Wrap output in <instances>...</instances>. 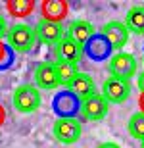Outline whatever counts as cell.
Wrapping results in <instances>:
<instances>
[{"instance_id":"cell-1","label":"cell","mask_w":144,"mask_h":148,"mask_svg":"<svg viewBox=\"0 0 144 148\" xmlns=\"http://www.w3.org/2000/svg\"><path fill=\"white\" fill-rule=\"evenodd\" d=\"M6 40L14 52H31L33 46L37 44V35L35 29L27 23H16L8 29Z\"/></svg>"},{"instance_id":"cell-2","label":"cell","mask_w":144,"mask_h":148,"mask_svg":"<svg viewBox=\"0 0 144 148\" xmlns=\"http://www.w3.org/2000/svg\"><path fill=\"white\" fill-rule=\"evenodd\" d=\"M40 90L31 83H25V85H19V87L14 90V96H12V104L19 114H33L40 108Z\"/></svg>"},{"instance_id":"cell-3","label":"cell","mask_w":144,"mask_h":148,"mask_svg":"<svg viewBox=\"0 0 144 148\" xmlns=\"http://www.w3.org/2000/svg\"><path fill=\"white\" fill-rule=\"evenodd\" d=\"M52 133L60 144H75L83 135V127H81V121L77 117L63 115V117H58L54 121Z\"/></svg>"},{"instance_id":"cell-4","label":"cell","mask_w":144,"mask_h":148,"mask_svg":"<svg viewBox=\"0 0 144 148\" xmlns=\"http://www.w3.org/2000/svg\"><path fill=\"white\" fill-rule=\"evenodd\" d=\"M108 71L110 77H117V79H125V81H131L136 71H139V64H136V58L129 52H117L110 58L108 62Z\"/></svg>"},{"instance_id":"cell-5","label":"cell","mask_w":144,"mask_h":148,"mask_svg":"<svg viewBox=\"0 0 144 148\" xmlns=\"http://www.w3.org/2000/svg\"><path fill=\"white\" fill-rule=\"evenodd\" d=\"M100 35L104 38L110 50H123V46L129 42V29L125 27V23L123 21H117V19H111V21L104 23L102 29H100Z\"/></svg>"},{"instance_id":"cell-6","label":"cell","mask_w":144,"mask_h":148,"mask_svg":"<svg viewBox=\"0 0 144 148\" xmlns=\"http://www.w3.org/2000/svg\"><path fill=\"white\" fill-rule=\"evenodd\" d=\"M102 96L108 104H123L131 96V81L117 79V77H108L102 85Z\"/></svg>"},{"instance_id":"cell-7","label":"cell","mask_w":144,"mask_h":148,"mask_svg":"<svg viewBox=\"0 0 144 148\" xmlns=\"http://www.w3.org/2000/svg\"><path fill=\"white\" fill-rule=\"evenodd\" d=\"M108 108H110V104L106 102V98L100 92H96L81 102L79 112L87 121H100L108 115Z\"/></svg>"},{"instance_id":"cell-8","label":"cell","mask_w":144,"mask_h":148,"mask_svg":"<svg viewBox=\"0 0 144 148\" xmlns=\"http://www.w3.org/2000/svg\"><path fill=\"white\" fill-rule=\"evenodd\" d=\"M33 29H35V35H37V40L42 42V44H56L66 37L63 25H61V23L48 21V19L37 21V25H35Z\"/></svg>"},{"instance_id":"cell-9","label":"cell","mask_w":144,"mask_h":148,"mask_svg":"<svg viewBox=\"0 0 144 148\" xmlns=\"http://www.w3.org/2000/svg\"><path fill=\"white\" fill-rule=\"evenodd\" d=\"M54 54L58 62H69V64H77L85 54V46L75 42L73 38L63 37L60 42L54 44Z\"/></svg>"},{"instance_id":"cell-10","label":"cell","mask_w":144,"mask_h":148,"mask_svg":"<svg viewBox=\"0 0 144 148\" xmlns=\"http://www.w3.org/2000/svg\"><path fill=\"white\" fill-rule=\"evenodd\" d=\"M35 87L42 90H54L60 87V81L56 77V69L52 62H40L35 67Z\"/></svg>"},{"instance_id":"cell-11","label":"cell","mask_w":144,"mask_h":148,"mask_svg":"<svg viewBox=\"0 0 144 148\" xmlns=\"http://www.w3.org/2000/svg\"><path fill=\"white\" fill-rule=\"evenodd\" d=\"M67 88H69V92H71L75 98H79L81 102H83L85 98L92 96V94H96L94 79H92L89 73H81V71L73 77V81L67 85Z\"/></svg>"},{"instance_id":"cell-12","label":"cell","mask_w":144,"mask_h":148,"mask_svg":"<svg viewBox=\"0 0 144 148\" xmlns=\"http://www.w3.org/2000/svg\"><path fill=\"white\" fill-rule=\"evenodd\" d=\"M66 37L73 38L75 42L85 46V42H89L90 38L94 37V25L90 21H87V19H75V21H71L67 25Z\"/></svg>"},{"instance_id":"cell-13","label":"cell","mask_w":144,"mask_h":148,"mask_svg":"<svg viewBox=\"0 0 144 148\" xmlns=\"http://www.w3.org/2000/svg\"><path fill=\"white\" fill-rule=\"evenodd\" d=\"M40 12H42V19L54 23H61L67 17L69 12V4L66 0H44L40 4Z\"/></svg>"},{"instance_id":"cell-14","label":"cell","mask_w":144,"mask_h":148,"mask_svg":"<svg viewBox=\"0 0 144 148\" xmlns=\"http://www.w3.org/2000/svg\"><path fill=\"white\" fill-rule=\"evenodd\" d=\"M125 27L129 29V33L134 35H144V6H133L129 8L127 16H125Z\"/></svg>"},{"instance_id":"cell-15","label":"cell","mask_w":144,"mask_h":148,"mask_svg":"<svg viewBox=\"0 0 144 148\" xmlns=\"http://www.w3.org/2000/svg\"><path fill=\"white\" fill-rule=\"evenodd\" d=\"M54 69H56V77H58V81L60 85H69L73 81V77L79 73L77 69V64H69V62H54Z\"/></svg>"},{"instance_id":"cell-16","label":"cell","mask_w":144,"mask_h":148,"mask_svg":"<svg viewBox=\"0 0 144 148\" xmlns=\"http://www.w3.org/2000/svg\"><path fill=\"white\" fill-rule=\"evenodd\" d=\"M6 8L14 17H27L35 8L33 0H8Z\"/></svg>"},{"instance_id":"cell-17","label":"cell","mask_w":144,"mask_h":148,"mask_svg":"<svg viewBox=\"0 0 144 148\" xmlns=\"http://www.w3.org/2000/svg\"><path fill=\"white\" fill-rule=\"evenodd\" d=\"M127 129H129V135L140 143H144V114L142 112H136V114L131 115V119L127 123Z\"/></svg>"},{"instance_id":"cell-18","label":"cell","mask_w":144,"mask_h":148,"mask_svg":"<svg viewBox=\"0 0 144 148\" xmlns=\"http://www.w3.org/2000/svg\"><path fill=\"white\" fill-rule=\"evenodd\" d=\"M89 54L90 56H94V58H104L106 54H108V50H110V46H108V42H106L104 38H102V35L100 37H92L89 40Z\"/></svg>"},{"instance_id":"cell-19","label":"cell","mask_w":144,"mask_h":148,"mask_svg":"<svg viewBox=\"0 0 144 148\" xmlns=\"http://www.w3.org/2000/svg\"><path fill=\"white\" fill-rule=\"evenodd\" d=\"M6 33H8V21H6L4 16L0 14V40H2V37H6Z\"/></svg>"},{"instance_id":"cell-20","label":"cell","mask_w":144,"mask_h":148,"mask_svg":"<svg viewBox=\"0 0 144 148\" xmlns=\"http://www.w3.org/2000/svg\"><path fill=\"white\" fill-rule=\"evenodd\" d=\"M96 148H121L117 143H113V140H108V143H100Z\"/></svg>"},{"instance_id":"cell-21","label":"cell","mask_w":144,"mask_h":148,"mask_svg":"<svg viewBox=\"0 0 144 148\" xmlns=\"http://www.w3.org/2000/svg\"><path fill=\"white\" fill-rule=\"evenodd\" d=\"M6 56H8V52H6V44L0 40V64L6 62Z\"/></svg>"},{"instance_id":"cell-22","label":"cell","mask_w":144,"mask_h":148,"mask_svg":"<svg viewBox=\"0 0 144 148\" xmlns=\"http://www.w3.org/2000/svg\"><path fill=\"white\" fill-rule=\"evenodd\" d=\"M4 121H6V110H4V106L0 104V127L4 125Z\"/></svg>"},{"instance_id":"cell-23","label":"cell","mask_w":144,"mask_h":148,"mask_svg":"<svg viewBox=\"0 0 144 148\" xmlns=\"http://www.w3.org/2000/svg\"><path fill=\"white\" fill-rule=\"evenodd\" d=\"M139 88H140V92H144V71L139 75Z\"/></svg>"},{"instance_id":"cell-24","label":"cell","mask_w":144,"mask_h":148,"mask_svg":"<svg viewBox=\"0 0 144 148\" xmlns=\"http://www.w3.org/2000/svg\"><path fill=\"white\" fill-rule=\"evenodd\" d=\"M139 104H140V112L144 114V92L140 94V98H139Z\"/></svg>"},{"instance_id":"cell-25","label":"cell","mask_w":144,"mask_h":148,"mask_svg":"<svg viewBox=\"0 0 144 148\" xmlns=\"http://www.w3.org/2000/svg\"><path fill=\"white\" fill-rule=\"evenodd\" d=\"M142 64H144V56H142Z\"/></svg>"},{"instance_id":"cell-26","label":"cell","mask_w":144,"mask_h":148,"mask_svg":"<svg viewBox=\"0 0 144 148\" xmlns=\"http://www.w3.org/2000/svg\"><path fill=\"white\" fill-rule=\"evenodd\" d=\"M142 148H144V143H142Z\"/></svg>"}]
</instances>
